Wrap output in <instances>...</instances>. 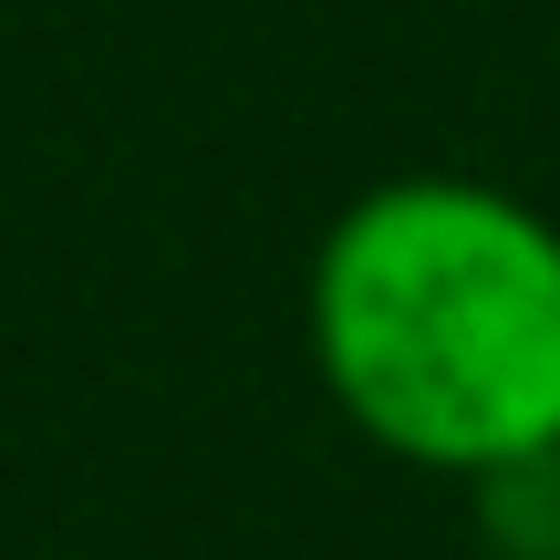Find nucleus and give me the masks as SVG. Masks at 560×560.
<instances>
[{"instance_id":"1","label":"nucleus","mask_w":560,"mask_h":560,"mask_svg":"<svg viewBox=\"0 0 560 560\" xmlns=\"http://www.w3.org/2000/svg\"><path fill=\"white\" fill-rule=\"evenodd\" d=\"M312 374L363 446L488 478L560 446V219L488 177H374L301 280Z\"/></svg>"},{"instance_id":"2","label":"nucleus","mask_w":560,"mask_h":560,"mask_svg":"<svg viewBox=\"0 0 560 560\" xmlns=\"http://www.w3.org/2000/svg\"><path fill=\"white\" fill-rule=\"evenodd\" d=\"M467 509H478L488 560H560V446L467 478Z\"/></svg>"}]
</instances>
